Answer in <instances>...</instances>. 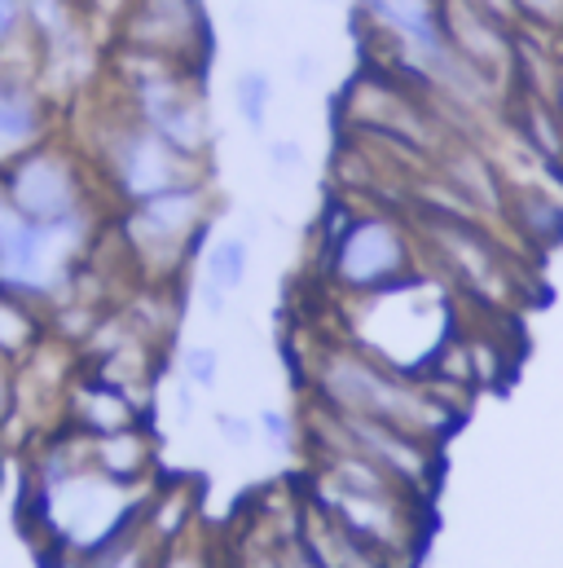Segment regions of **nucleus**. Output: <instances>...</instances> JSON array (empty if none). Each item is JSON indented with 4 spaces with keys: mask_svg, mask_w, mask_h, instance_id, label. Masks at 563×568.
I'll return each instance as SVG.
<instances>
[{
    "mask_svg": "<svg viewBox=\"0 0 563 568\" xmlns=\"http://www.w3.org/2000/svg\"><path fill=\"white\" fill-rule=\"evenodd\" d=\"M308 402L326 406L335 415H366L383 419L422 440L444 445L449 432L462 424V406H453L444 393H436L422 375H406L375 357L370 348L352 339H330L308 362Z\"/></svg>",
    "mask_w": 563,
    "mask_h": 568,
    "instance_id": "1",
    "label": "nucleus"
},
{
    "mask_svg": "<svg viewBox=\"0 0 563 568\" xmlns=\"http://www.w3.org/2000/svg\"><path fill=\"white\" fill-rule=\"evenodd\" d=\"M150 489L154 485H120L89 463L58 485H27L22 529L35 542V551L66 547L80 556H98L137 529Z\"/></svg>",
    "mask_w": 563,
    "mask_h": 568,
    "instance_id": "2",
    "label": "nucleus"
},
{
    "mask_svg": "<svg viewBox=\"0 0 563 568\" xmlns=\"http://www.w3.org/2000/svg\"><path fill=\"white\" fill-rule=\"evenodd\" d=\"M111 225V212L40 225L27 212H18L0 190V291L40 304L44 313L75 295L102 234Z\"/></svg>",
    "mask_w": 563,
    "mask_h": 568,
    "instance_id": "3",
    "label": "nucleus"
},
{
    "mask_svg": "<svg viewBox=\"0 0 563 568\" xmlns=\"http://www.w3.org/2000/svg\"><path fill=\"white\" fill-rule=\"evenodd\" d=\"M106 80H111V102L145 124L150 133H158L163 142H172L181 154L207 163L212 145H216V124L207 111V93H203V71H190L181 62L137 53V49H111L106 53Z\"/></svg>",
    "mask_w": 563,
    "mask_h": 568,
    "instance_id": "4",
    "label": "nucleus"
},
{
    "mask_svg": "<svg viewBox=\"0 0 563 568\" xmlns=\"http://www.w3.org/2000/svg\"><path fill=\"white\" fill-rule=\"evenodd\" d=\"M216 216L212 181H190L111 212V234L124 247V261L150 286H167L203 252V239Z\"/></svg>",
    "mask_w": 563,
    "mask_h": 568,
    "instance_id": "5",
    "label": "nucleus"
},
{
    "mask_svg": "<svg viewBox=\"0 0 563 568\" xmlns=\"http://www.w3.org/2000/svg\"><path fill=\"white\" fill-rule=\"evenodd\" d=\"M419 230L392 207H357L348 230L317 247V265L326 283L348 300H370L392 286L414 283L422 274Z\"/></svg>",
    "mask_w": 563,
    "mask_h": 568,
    "instance_id": "6",
    "label": "nucleus"
},
{
    "mask_svg": "<svg viewBox=\"0 0 563 568\" xmlns=\"http://www.w3.org/2000/svg\"><path fill=\"white\" fill-rule=\"evenodd\" d=\"M89 163L102 181V194H106L111 212L141 203V199H154L163 190L190 185V181H207V163L181 154L172 142L150 133L145 124L129 120L115 102L89 138Z\"/></svg>",
    "mask_w": 563,
    "mask_h": 568,
    "instance_id": "7",
    "label": "nucleus"
},
{
    "mask_svg": "<svg viewBox=\"0 0 563 568\" xmlns=\"http://www.w3.org/2000/svg\"><path fill=\"white\" fill-rule=\"evenodd\" d=\"M0 190L18 212H27L40 225L80 221V216H98L111 207L89 154L80 145L62 142V138H49L44 145L4 163Z\"/></svg>",
    "mask_w": 563,
    "mask_h": 568,
    "instance_id": "8",
    "label": "nucleus"
},
{
    "mask_svg": "<svg viewBox=\"0 0 563 568\" xmlns=\"http://www.w3.org/2000/svg\"><path fill=\"white\" fill-rule=\"evenodd\" d=\"M339 120L348 133L406 145L422 159H436L440 145L449 142L431 98L379 62H370L361 75L348 80V89L339 93Z\"/></svg>",
    "mask_w": 563,
    "mask_h": 568,
    "instance_id": "9",
    "label": "nucleus"
},
{
    "mask_svg": "<svg viewBox=\"0 0 563 568\" xmlns=\"http://www.w3.org/2000/svg\"><path fill=\"white\" fill-rule=\"evenodd\" d=\"M304 498L313 507H321L326 516H335L348 534H357L361 542H370L375 551H383L388 560L401 568H419V556L431 534V503L410 494V489H392V494H361V489H344L330 485L321 476L308 471V489Z\"/></svg>",
    "mask_w": 563,
    "mask_h": 568,
    "instance_id": "10",
    "label": "nucleus"
},
{
    "mask_svg": "<svg viewBox=\"0 0 563 568\" xmlns=\"http://www.w3.org/2000/svg\"><path fill=\"white\" fill-rule=\"evenodd\" d=\"M308 445H330V449H357L370 463L388 467L401 485H410L419 498H436L440 485V445L422 440L414 432L383 419H366V415H335L326 406L308 402V419H304Z\"/></svg>",
    "mask_w": 563,
    "mask_h": 568,
    "instance_id": "11",
    "label": "nucleus"
},
{
    "mask_svg": "<svg viewBox=\"0 0 563 568\" xmlns=\"http://www.w3.org/2000/svg\"><path fill=\"white\" fill-rule=\"evenodd\" d=\"M111 49H137L190 71H203L212 53L207 0H124L111 18Z\"/></svg>",
    "mask_w": 563,
    "mask_h": 568,
    "instance_id": "12",
    "label": "nucleus"
},
{
    "mask_svg": "<svg viewBox=\"0 0 563 568\" xmlns=\"http://www.w3.org/2000/svg\"><path fill=\"white\" fill-rule=\"evenodd\" d=\"M440 31L449 49L475 67L484 80H493L502 93L515 98V44L520 27L489 9L484 0H440Z\"/></svg>",
    "mask_w": 563,
    "mask_h": 568,
    "instance_id": "13",
    "label": "nucleus"
},
{
    "mask_svg": "<svg viewBox=\"0 0 563 568\" xmlns=\"http://www.w3.org/2000/svg\"><path fill=\"white\" fill-rule=\"evenodd\" d=\"M58 138V102L35 80L31 62H0V168Z\"/></svg>",
    "mask_w": 563,
    "mask_h": 568,
    "instance_id": "14",
    "label": "nucleus"
},
{
    "mask_svg": "<svg viewBox=\"0 0 563 568\" xmlns=\"http://www.w3.org/2000/svg\"><path fill=\"white\" fill-rule=\"evenodd\" d=\"M431 172L453 190V199L475 216V221H502L506 216V176L502 168L480 150L475 142L449 138L440 145V154L431 159Z\"/></svg>",
    "mask_w": 563,
    "mask_h": 568,
    "instance_id": "15",
    "label": "nucleus"
},
{
    "mask_svg": "<svg viewBox=\"0 0 563 568\" xmlns=\"http://www.w3.org/2000/svg\"><path fill=\"white\" fill-rule=\"evenodd\" d=\"M62 424L75 427L80 436H111L124 427L150 424V406H141L133 393L84 371L71 379V388L62 397Z\"/></svg>",
    "mask_w": 563,
    "mask_h": 568,
    "instance_id": "16",
    "label": "nucleus"
},
{
    "mask_svg": "<svg viewBox=\"0 0 563 568\" xmlns=\"http://www.w3.org/2000/svg\"><path fill=\"white\" fill-rule=\"evenodd\" d=\"M295 538L321 560V568H401L383 551H375L370 542H361L357 534H348L335 516L313 507L304 494H299V507H295Z\"/></svg>",
    "mask_w": 563,
    "mask_h": 568,
    "instance_id": "17",
    "label": "nucleus"
},
{
    "mask_svg": "<svg viewBox=\"0 0 563 568\" xmlns=\"http://www.w3.org/2000/svg\"><path fill=\"white\" fill-rule=\"evenodd\" d=\"M89 463L120 485H154V467H158L154 432L150 424H141L111 436H89Z\"/></svg>",
    "mask_w": 563,
    "mask_h": 568,
    "instance_id": "18",
    "label": "nucleus"
},
{
    "mask_svg": "<svg viewBox=\"0 0 563 568\" xmlns=\"http://www.w3.org/2000/svg\"><path fill=\"white\" fill-rule=\"evenodd\" d=\"M198 529V489L190 480H163L150 489L145 511H141V534L154 547H172L194 538Z\"/></svg>",
    "mask_w": 563,
    "mask_h": 568,
    "instance_id": "19",
    "label": "nucleus"
},
{
    "mask_svg": "<svg viewBox=\"0 0 563 568\" xmlns=\"http://www.w3.org/2000/svg\"><path fill=\"white\" fill-rule=\"evenodd\" d=\"M520 142L529 145V154H538L551 172L563 176V120L560 111L551 106V98H529V93H515L511 106H506Z\"/></svg>",
    "mask_w": 563,
    "mask_h": 568,
    "instance_id": "20",
    "label": "nucleus"
},
{
    "mask_svg": "<svg viewBox=\"0 0 563 568\" xmlns=\"http://www.w3.org/2000/svg\"><path fill=\"white\" fill-rule=\"evenodd\" d=\"M502 221L533 247H555L563 239V203L542 185H511Z\"/></svg>",
    "mask_w": 563,
    "mask_h": 568,
    "instance_id": "21",
    "label": "nucleus"
},
{
    "mask_svg": "<svg viewBox=\"0 0 563 568\" xmlns=\"http://www.w3.org/2000/svg\"><path fill=\"white\" fill-rule=\"evenodd\" d=\"M44 339H49V313L31 300L0 291V357L22 366Z\"/></svg>",
    "mask_w": 563,
    "mask_h": 568,
    "instance_id": "22",
    "label": "nucleus"
},
{
    "mask_svg": "<svg viewBox=\"0 0 563 568\" xmlns=\"http://www.w3.org/2000/svg\"><path fill=\"white\" fill-rule=\"evenodd\" d=\"M252 274V239L247 234H225L203 247V283L221 286L225 295H238Z\"/></svg>",
    "mask_w": 563,
    "mask_h": 568,
    "instance_id": "23",
    "label": "nucleus"
},
{
    "mask_svg": "<svg viewBox=\"0 0 563 568\" xmlns=\"http://www.w3.org/2000/svg\"><path fill=\"white\" fill-rule=\"evenodd\" d=\"M234 111L252 133H265L274 111V75L265 67H243L234 75Z\"/></svg>",
    "mask_w": 563,
    "mask_h": 568,
    "instance_id": "24",
    "label": "nucleus"
},
{
    "mask_svg": "<svg viewBox=\"0 0 563 568\" xmlns=\"http://www.w3.org/2000/svg\"><path fill=\"white\" fill-rule=\"evenodd\" d=\"M154 556H158V547L141 534V525H137L133 534H124V538L111 542L106 551L89 556V568H154Z\"/></svg>",
    "mask_w": 563,
    "mask_h": 568,
    "instance_id": "25",
    "label": "nucleus"
},
{
    "mask_svg": "<svg viewBox=\"0 0 563 568\" xmlns=\"http://www.w3.org/2000/svg\"><path fill=\"white\" fill-rule=\"evenodd\" d=\"M154 568H229V560H221V551L194 534V538H185V542L158 547Z\"/></svg>",
    "mask_w": 563,
    "mask_h": 568,
    "instance_id": "26",
    "label": "nucleus"
},
{
    "mask_svg": "<svg viewBox=\"0 0 563 568\" xmlns=\"http://www.w3.org/2000/svg\"><path fill=\"white\" fill-rule=\"evenodd\" d=\"M181 379L194 384L198 393H212L221 384V348L212 344H190L181 353Z\"/></svg>",
    "mask_w": 563,
    "mask_h": 568,
    "instance_id": "27",
    "label": "nucleus"
},
{
    "mask_svg": "<svg viewBox=\"0 0 563 568\" xmlns=\"http://www.w3.org/2000/svg\"><path fill=\"white\" fill-rule=\"evenodd\" d=\"M511 13L524 31L563 40V0H511Z\"/></svg>",
    "mask_w": 563,
    "mask_h": 568,
    "instance_id": "28",
    "label": "nucleus"
},
{
    "mask_svg": "<svg viewBox=\"0 0 563 568\" xmlns=\"http://www.w3.org/2000/svg\"><path fill=\"white\" fill-rule=\"evenodd\" d=\"M256 424H260V436L274 449H295V440H299V419L295 415H286V410H260Z\"/></svg>",
    "mask_w": 563,
    "mask_h": 568,
    "instance_id": "29",
    "label": "nucleus"
},
{
    "mask_svg": "<svg viewBox=\"0 0 563 568\" xmlns=\"http://www.w3.org/2000/svg\"><path fill=\"white\" fill-rule=\"evenodd\" d=\"M22 44V0H0V62L18 58Z\"/></svg>",
    "mask_w": 563,
    "mask_h": 568,
    "instance_id": "30",
    "label": "nucleus"
},
{
    "mask_svg": "<svg viewBox=\"0 0 563 568\" xmlns=\"http://www.w3.org/2000/svg\"><path fill=\"white\" fill-rule=\"evenodd\" d=\"M216 432H221V440H225L229 449H252V445H256V436H260V424H256V419H247V415L221 410V415H216Z\"/></svg>",
    "mask_w": 563,
    "mask_h": 568,
    "instance_id": "31",
    "label": "nucleus"
},
{
    "mask_svg": "<svg viewBox=\"0 0 563 568\" xmlns=\"http://www.w3.org/2000/svg\"><path fill=\"white\" fill-rule=\"evenodd\" d=\"M265 163L274 168V176H295L304 168V145L295 138H269L265 142Z\"/></svg>",
    "mask_w": 563,
    "mask_h": 568,
    "instance_id": "32",
    "label": "nucleus"
},
{
    "mask_svg": "<svg viewBox=\"0 0 563 568\" xmlns=\"http://www.w3.org/2000/svg\"><path fill=\"white\" fill-rule=\"evenodd\" d=\"M18 415V366L0 357V427L13 424Z\"/></svg>",
    "mask_w": 563,
    "mask_h": 568,
    "instance_id": "33",
    "label": "nucleus"
},
{
    "mask_svg": "<svg viewBox=\"0 0 563 568\" xmlns=\"http://www.w3.org/2000/svg\"><path fill=\"white\" fill-rule=\"evenodd\" d=\"M278 568H321V560L295 538V529L290 534H282L278 538Z\"/></svg>",
    "mask_w": 563,
    "mask_h": 568,
    "instance_id": "34",
    "label": "nucleus"
},
{
    "mask_svg": "<svg viewBox=\"0 0 563 568\" xmlns=\"http://www.w3.org/2000/svg\"><path fill=\"white\" fill-rule=\"evenodd\" d=\"M295 529V525H290ZM286 529V534H290ZM229 568H278V538L274 542H256L252 551H243L238 560H229Z\"/></svg>",
    "mask_w": 563,
    "mask_h": 568,
    "instance_id": "35",
    "label": "nucleus"
},
{
    "mask_svg": "<svg viewBox=\"0 0 563 568\" xmlns=\"http://www.w3.org/2000/svg\"><path fill=\"white\" fill-rule=\"evenodd\" d=\"M194 295H198V308H203L207 317H225V313H229V295H225L221 286H212L198 278V291H194Z\"/></svg>",
    "mask_w": 563,
    "mask_h": 568,
    "instance_id": "36",
    "label": "nucleus"
},
{
    "mask_svg": "<svg viewBox=\"0 0 563 568\" xmlns=\"http://www.w3.org/2000/svg\"><path fill=\"white\" fill-rule=\"evenodd\" d=\"M290 75H295L299 84H313V80L321 75V58H317V53H308V49H299V53L290 58Z\"/></svg>",
    "mask_w": 563,
    "mask_h": 568,
    "instance_id": "37",
    "label": "nucleus"
},
{
    "mask_svg": "<svg viewBox=\"0 0 563 568\" xmlns=\"http://www.w3.org/2000/svg\"><path fill=\"white\" fill-rule=\"evenodd\" d=\"M80 4H84V9H89L98 22H106V27H111V18L124 9V0H80Z\"/></svg>",
    "mask_w": 563,
    "mask_h": 568,
    "instance_id": "38",
    "label": "nucleus"
},
{
    "mask_svg": "<svg viewBox=\"0 0 563 568\" xmlns=\"http://www.w3.org/2000/svg\"><path fill=\"white\" fill-rule=\"evenodd\" d=\"M551 106L560 111V120H563V67H560V80H555V89H551Z\"/></svg>",
    "mask_w": 563,
    "mask_h": 568,
    "instance_id": "39",
    "label": "nucleus"
},
{
    "mask_svg": "<svg viewBox=\"0 0 563 568\" xmlns=\"http://www.w3.org/2000/svg\"><path fill=\"white\" fill-rule=\"evenodd\" d=\"M4 463H9V445H4V427H0V471H4Z\"/></svg>",
    "mask_w": 563,
    "mask_h": 568,
    "instance_id": "40",
    "label": "nucleus"
},
{
    "mask_svg": "<svg viewBox=\"0 0 563 568\" xmlns=\"http://www.w3.org/2000/svg\"><path fill=\"white\" fill-rule=\"evenodd\" d=\"M308 4H330V0H308Z\"/></svg>",
    "mask_w": 563,
    "mask_h": 568,
    "instance_id": "41",
    "label": "nucleus"
}]
</instances>
